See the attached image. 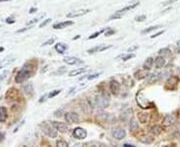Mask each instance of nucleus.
Listing matches in <instances>:
<instances>
[{
  "label": "nucleus",
  "mask_w": 180,
  "mask_h": 147,
  "mask_svg": "<svg viewBox=\"0 0 180 147\" xmlns=\"http://www.w3.org/2000/svg\"><path fill=\"white\" fill-rule=\"evenodd\" d=\"M175 122H176V118H175V116L172 114L166 115L165 118L163 119V125H164V126H172Z\"/></svg>",
  "instance_id": "9b49d317"
},
{
  "label": "nucleus",
  "mask_w": 180,
  "mask_h": 147,
  "mask_svg": "<svg viewBox=\"0 0 180 147\" xmlns=\"http://www.w3.org/2000/svg\"><path fill=\"white\" fill-rule=\"evenodd\" d=\"M115 33V31L114 30H111V29H108V31H106L105 32V36L106 37H109V36H111V35H113Z\"/></svg>",
  "instance_id": "79ce46f5"
},
{
  "label": "nucleus",
  "mask_w": 180,
  "mask_h": 147,
  "mask_svg": "<svg viewBox=\"0 0 180 147\" xmlns=\"http://www.w3.org/2000/svg\"><path fill=\"white\" fill-rule=\"evenodd\" d=\"M163 33H164V30H161V31H159V32H158V33H156V34L152 35V36H151V38H152V39H153V38H156V37H158V36H159V35L163 34Z\"/></svg>",
  "instance_id": "c03bdc74"
},
{
  "label": "nucleus",
  "mask_w": 180,
  "mask_h": 147,
  "mask_svg": "<svg viewBox=\"0 0 180 147\" xmlns=\"http://www.w3.org/2000/svg\"><path fill=\"white\" fill-rule=\"evenodd\" d=\"M56 145L60 147H68V143L65 140H58V141H56Z\"/></svg>",
  "instance_id": "473e14b6"
},
{
  "label": "nucleus",
  "mask_w": 180,
  "mask_h": 147,
  "mask_svg": "<svg viewBox=\"0 0 180 147\" xmlns=\"http://www.w3.org/2000/svg\"><path fill=\"white\" fill-rule=\"evenodd\" d=\"M14 61H15V59H9V58H6V59H3V60L0 62V69L1 68H4V67L8 66V65H10L11 63H13Z\"/></svg>",
  "instance_id": "b1692460"
},
{
  "label": "nucleus",
  "mask_w": 180,
  "mask_h": 147,
  "mask_svg": "<svg viewBox=\"0 0 180 147\" xmlns=\"http://www.w3.org/2000/svg\"><path fill=\"white\" fill-rule=\"evenodd\" d=\"M145 19H146V15H139L135 17V21L136 22H143Z\"/></svg>",
  "instance_id": "e433bc0d"
},
{
  "label": "nucleus",
  "mask_w": 180,
  "mask_h": 147,
  "mask_svg": "<svg viewBox=\"0 0 180 147\" xmlns=\"http://www.w3.org/2000/svg\"><path fill=\"white\" fill-rule=\"evenodd\" d=\"M46 96H46V94H44V96H41V98H40V100H39V102H45Z\"/></svg>",
  "instance_id": "09e8293b"
},
{
  "label": "nucleus",
  "mask_w": 180,
  "mask_h": 147,
  "mask_svg": "<svg viewBox=\"0 0 180 147\" xmlns=\"http://www.w3.org/2000/svg\"><path fill=\"white\" fill-rule=\"evenodd\" d=\"M138 5H139V2H133V3H131L130 5H128V6H126V7H124V8H122V9L116 11V13H118V14H120V15L123 16L125 13H127V12L130 11V10L134 9V8L137 7Z\"/></svg>",
  "instance_id": "9d476101"
},
{
  "label": "nucleus",
  "mask_w": 180,
  "mask_h": 147,
  "mask_svg": "<svg viewBox=\"0 0 180 147\" xmlns=\"http://www.w3.org/2000/svg\"><path fill=\"white\" fill-rule=\"evenodd\" d=\"M23 91H24V94H26L27 96H32L33 92H34V89H33V85L31 83L26 84V86L23 87Z\"/></svg>",
  "instance_id": "dca6fc26"
},
{
  "label": "nucleus",
  "mask_w": 180,
  "mask_h": 147,
  "mask_svg": "<svg viewBox=\"0 0 180 147\" xmlns=\"http://www.w3.org/2000/svg\"><path fill=\"white\" fill-rule=\"evenodd\" d=\"M63 62L66 63L67 65H81L83 64V61L76 57H65L63 59Z\"/></svg>",
  "instance_id": "1a4fd4ad"
},
{
  "label": "nucleus",
  "mask_w": 180,
  "mask_h": 147,
  "mask_svg": "<svg viewBox=\"0 0 180 147\" xmlns=\"http://www.w3.org/2000/svg\"><path fill=\"white\" fill-rule=\"evenodd\" d=\"M178 81H179V80H178V78H177V77H171L170 79L167 81V85L170 86V89H173V88L176 87Z\"/></svg>",
  "instance_id": "5701e85b"
},
{
  "label": "nucleus",
  "mask_w": 180,
  "mask_h": 147,
  "mask_svg": "<svg viewBox=\"0 0 180 147\" xmlns=\"http://www.w3.org/2000/svg\"><path fill=\"white\" fill-rule=\"evenodd\" d=\"M178 1V0H167V1H165L164 3H163V5L164 6H167V5H170V4H173L174 2Z\"/></svg>",
  "instance_id": "37998d69"
},
{
  "label": "nucleus",
  "mask_w": 180,
  "mask_h": 147,
  "mask_svg": "<svg viewBox=\"0 0 180 147\" xmlns=\"http://www.w3.org/2000/svg\"><path fill=\"white\" fill-rule=\"evenodd\" d=\"M169 53H170V52H169V50L165 48V49H161L160 50V52H159V55H160V56H165V55H169Z\"/></svg>",
  "instance_id": "4c0bfd02"
},
{
  "label": "nucleus",
  "mask_w": 180,
  "mask_h": 147,
  "mask_svg": "<svg viewBox=\"0 0 180 147\" xmlns=\"http://www.w3.org/2000/svg\"><path fill=\"white\" fill-rule=\"evenodd\" d=\"M129 129H130L131 132H135L139 129V125H138V122L135 120V119H132L129 123Z\"/></svg>",
  "instance_id": "4be33fe9"
},
{
  "label": "nucleus",
  "mask_w": 180,
  "mask_h": 147,
  "mask_svg": "<svg viewBox=\"0 0 180 147\" xmlns=\"http://www.w3.org/2000/svg\"><path fill=\"white\" fill-rule=\"evenodd\" d=\"M151 133L154 134V135H159V134L161 133V131H162V127L160 126V125H154L153 127H151Z\"/></svg>",
  "instance_id": "a878e982"
},
{
  "label": "nucleus",
  "mask_w": 180,
  "mask_h": 147,
  "mask_svg": "<svg viewBox=\"0 0 180 147\" xmlns=\"http://www.w3.org/2000/svg\"><path fill=\"white\" fill-rule=\"evenodd\" d=\"M134 57H135L134 54H127V55H120L119 57H117V58H122L123 61H128L130 59L134 58Z\"/></svg>",
  "instance_id": "c756f323"
},
{
  "label": "nucleus",
  "mask_w": 180,
  "mask_h": 147,
  "mask_svg": "<svg viewBox=\"0 0 180 147\" xmlns=\"http://www.w3.org/2000/svg\"><path fill=\"white\" fill-rule=\"evenodd\" d=\"M177 48H178V51H179V53H180V40L178 42H177Z\"/></svg>",
  "instance_id": "5fc2aeb1"
},
{
  "label": "nucleus",
  "mask_w": 180,
  "mask_h": 147,
  "mask_svg": "<svg viewBox=\"0 0 180 147\" xmlns=\"http://www.w3.org/2000/svg\"><path fill=\"white\" fill-rule=\"evenodd\" d=\"M54 41H55V38H51V39L47 40V41L45 42V43L42 44V46H48V45H51V44L54 43Z\"/></svg>",
  "instance_id": "ea45409f"
},
{
  "label": "nucleus",
  "mask_w": 180,
  "mask_h": 147,
  "mask_svg": "<svg viewBox=\"0 0 180 147\" xmlns=\"http://www.w3.org/2000/svg\"><path fill=\"white\" fill-rule=\"evenodd\" d=\"M8 73H9V72H8V71H5V72L3 73V76H1V80H3L4 78H5L6 76H7V74H8Z\"/></svg>",
  "instance_id": "8fccbe9b"
},
{
  "label": "nucleus",
  "mask_w": 180,
  "mask_h": 147,
  "mask_svg": "<svg viewBox=\"0 0 180 147\" xmlns=\"http://www.w3.org/2000/svg\"><path fill=\"white\" fill-rule=\"evenodd\" d=\"M130 111H131V110H128L127 111H124L123 113H121V116H120L121 120H124V121H125V120H127V117L129 116L128 113L130 112Z\"/></svg>",
  "instance_id": "72a5a7b5"
},
{
  "label": "nucleus",
  "mask_w": 180,
  "mask_h": 147,
  "mask_svg": "<svg viewBox=\"0 0 180 147\" xmlns=\"http://www.w3.org/2000/svg\"><path fill=\"white\" fill-rule=\"evenodd\" d=\"M37 11V8L34 7V8H31L30 10H29V14H32V13H35V12Z\"/></svg>",
  "instance_id": "49530a36"
},
{
  "label": "nucleus",
  "mask_w": 180,
  "mask_h": 147,
  "mask_svg": "<svg viewBox=\"0 0 180 147\" xmlns=\"http://www.w3.org/2000/svg\"><path fill=\"white\" fill-rule=\"evenodd\" d=\"M138 119L141 123H146L149 119V113L147 112H138Z\"/></svg>",
  "instance_id": "6ab92c4d"
},
{
  "label": "nucleus",
  "mask_w": 180,
  "mask_h": 147,
  "mask_svg": "<svg viewBox=\"0 0 180 147\" xmlns=\"http://www.w3.org/2000/svg\"><path fill=\"white\" fill-rule=\"evenodd\" d=\"M52 126L56 130L60 132H67L68 131V125L64 122H59V121H53L52 122Z\"/></svg>",
  "instance_id": "6e6552de"
},
{
  "label": "nucleus",
  "mask_w": 180,
  "mask_h": 147,
  "mask_svg": "<svg viewBox=\"0 0 180 147\" xmlns=\"http://www.w3.org/2000/svg\"><path fill=\"white\" fill-rule=\"evenodd\" d=\"M153 62H154V60H153V58H148V59H146L145 60V62H144V64H143V69L145 71H149V70H151L152 69V66H153Z\"/></svg>",
  "instance_id": "a211bd4d"
},
{
  "label": "nucleus",
  "mask_w": 180,
  "mask_h": 147,
  "mask_svg": "<svg viewBox=\"0 0 180 147\" xmlns=\"http://www.w3.org/2000/svg\"><path fill=\"white\" fill-rule=\"evenodd\" d=\"M109 48H111V46H110V45H108V46H106V45H99V46H96V47H94V48H92V49L88 50L87 52H88L89 54H93V53H97V52L105 51V50L109 49Z\"/></svg>",
  "instance_id": "ddd939ff"
},
{
  "label": "nucleus",
  "mask_w": 180,
  "mask_h": 147,
  "mask_svg": "<svg viewBox=\"0 0 180 147\" xmlns=\"http://www.w3.org/2000/svg\"><path fill=\"white\" fill-rule=\"evenodd\" d=\"M4 51V48L3 47H0V53H1V52H3Z\"/></svg>",
  "instance_id": "4d7b16f0"
},
{
  "label": "nucleus",
  "mask_w": 180,
  "mask_h": 147,
  "mask_svg": "<svg viewBox=\"0 0 180 147\" xmlns=\"http://www.w3.org/2000/svg\"><path fill=\"white\" fill-rule=\"evenodd\" d=\"M34 70H35L34 66H32L30 63L25 64L24 66H23V68L17 73V75H16L15 82L17 84H21V83H23V82L27 81V80L33 75Z\"/></svg>",
  "instance_id": "f257e3e1"
},
{
  "label": "nucleus",
  "mask_w": 180,
  "mask_h": 147,
  "mask_svg": "<svg viewBox=\"0 0 180 147\" xmlns=\"http://www.w3.org/2000/svg\"><path fill=\"white\" fill-rule=\"evenodd\" d=\"M112 135L115 139L121 140V139H123V138H125V136H126V131L123 128H115V129H113V131H112Z\"/></svg>",
  "instance_id": "0eeeda50"
},
{
  "label": "nucleus",
  "mask_w": 180,
  "mask_h": 147,
  "mask_svg": "<svg viewBox=\"0 0 180 147\" xmlns=\"http://www.w3.org/2000/svg\"><path fill=\"white\" fill-rule=\"evenodd\" d=\"M146 76H147V74L144 72V71H138V72L135 73L134 77L137 80H142V79H144V78H146Z\"/></svg>",
  "instance_id": "cd10ccee"
},
{
  "label": "nucleus",
  "mask_w": 180,
  "mask_h": 147,
  "mask_svg": "<svg viewBox=\"0 0 180 147\" xmlns=\"http://www.w3.org/2000/svg\"><path fill=\"white\" fill-rule=\"evenodd\" d=\"M45 16V14L44 13H42V14H40V15L38 16V17H36V18H34L33 20H30L29 22H27V26H30V25H33V24H35V23H37L39 20H40L42 17H44Z\"/></svg>",
  "instance_id": "c85d7f7f"
},
{
  "label": "nucleus",
  "mask_w": 180,
  "mask_h": 147,
  "mask_svg": "<svg viewBox=\"0 0 180 147\" xmlns=\"http://www.w3.org/2000/svg\"><path fill=\"white\" fill-rule=\"evenodd\" d=\"M165 64H166V60L164 59V57L160 56V55H159L157 58L155 59V61H154V65H155L156 69L163 68V67L165 66Z\"/></svg>",
  "instance_id": "4468645a"
},
{
  "label": "nucleus",
  "mask_w": 180,
  "mask_h": 147,
  "mask_svg": "<svg viewBox=\"0 0 180 147\" xmlns=\"http://www.w3.org/2000/svg\"><path fill=\"white\" fill-rule=\"evenodd\" d=\"M10 19H11V18H7V19H6V23H11V24H12V23L15 22L14 20H10Z\"/></svg>",
  "instance_id": "3c124183"
},
{
  "label": "nucleus",
  "mask_w": 180,
  "mask_h": 147,
  "mask_svg": "<svg viewBox=\"0 0 180 147\" xmlns=\"http://www.w3.org/2000/svg\"><path fill=\"white\" fill-rule=\"evenodd\" d=\"M123 146H124V147H134V145H133V144H128V143H125Z\"/></svg>",
  "instance_id": "603ef678"
},
{
  "label": "nucleus",
  "mask_w": 180,
  "mask_h": 147,
  "mask_svg": "<svg viewBox=\"0 0 180 147\" xmlns=\"http://www.w3.org/2000/svg\"><path fill=\"white\" fill-rule=\"evenodd\" d=\"M90 10L89 9H81V10H76V11H72L69 12V13L66 14V17L67 18H75V17H80V16H83L85 14L89 13Z\"/></svg>",
  "instance_id": "423d86ee"
},
{
  "label": "nucleus",
  "mask_w": 180,
  "mask_h": 147,
  "mask_svg": "<svg viewBox=\"0 0 180 147\" xmlns=\"http://www.w3.org/2000/svg\"><path fill=\"white\" fill-rule=\"evenodd\" d=\"M65 119L69 123H79V115L76 112H67L65 113Z\"/></svg>",
  "instance_id": "39448f33"
},
{
  "label": "nucleus",
  "mask_w": 180,
  "mask_h": 147,
  "mask_svg": "<svg viewBox=\"0 0 180 147\" xmlns=\"http://www.w3.org/2000/svg\"><path fill=\"white\" fill-rule=\"evenodd\" d=\"M109 88L112 94H114V96H116V94H119V91H120V84L117 81H111L110 82Z\"/></svg>",
  "instance_id": "f8f14e48"
},
{
  "label": "nucleus",
  "mask_w": 180,
  "mask_h": 147,
  "mask_svg": "<svg viewBox=\"0 0 180 147\" xmlns=\"http://www.w3.org/2000/svg\"><path fill=\"white\" fill-rule=\"evenodd\" d=\"M43 132L50 138H55L57 136V130L54 128L53 126H49V125L43 124L42 125Z\"/></svg>",
  "instance_id": "7ed1b4c3"
},
{
  "label": "nucleus",
  "mask_w": 180,
  "mask_h": 147,
  "mask_svg": "<svg viewBox=\"0 0 180 147\" xmlns=\"http://www.w3.org/2000/svg\"><path fill=\"white\" fill-rule=\"evenodd\" d=\"M7 110L4 106H0V122H4L7 119Z\"/></svg>",
  "instance_id": "aec40b11"
},
{
  "label": "nucleus",
  "mask_w": 180,
  "mask_h": 147,
  "mask_svg": "<svg viewBox=\"0 0 180 147\" xmlns=\"http://www.w3.org/2000/svg\"><path fill=\"white\" fill-rule=\"evenodd\" d=\"M144 138H145V139H141V142H143V143H145V144L152 143L154 140V138H152L151 136H146V137H144Z\"/></svg>",
  "instance_id": "7c9ffc66"
},
{
  "label": "nucleus",
  "mask_w": 180,
  "mask_h": 147,
  "mask_svg": "<svg viewBox=\"0 0 180 147\" xmlns=\"http://www.w3.org/2000/svg\"><path fill=\"white\" fill-rule=\"evenodd\" d=\"M109 104V96L107 94H102L95 98V106L98 110H103Z\"/></svg>",
  "instance_id": "f03ea898"
},
{
  "label": "nucleus",
  "mask_w": 180,
  "mask_h": 147,
  "mask_svg": "<svg viewBox=\"0 0 180 147\" xmlns=\"http://www.w3.org/2000/svg\"><path fill=\"white\" fill-rule=\"evenodd\" d=\"M50 22H51V19H50V18H48V19H45V20L43 21V22L41 23L40 25H39V27H40V28H43V27H45V26H46V25H47V24H49Z\"/></svg>",
  "instance_id": "58836bf2"
},
{
  "label": "nucleus",
  "mask_w": 180,
  "mask_h": 147,
  "mask_svg": "<svg viewBox=\"0 0 180 147\" xmlns=\"http://www.w3.org/2000/svg\"><path fill=\"white\" fill-rule=\"evenodd\" d=\"M160 25H156V26H150V27H148V28H146V29H144L143 31H142V34H148V33H150V32H152V31H155V30H157V29L160 28Z\"/></svg>",
  "instance_id": "bb28decb"
},
{
  "label": "nucleus",
  "mask_w": 180,
  "mask_h": 147,
  "mask_svg": "<svg viewBox=\"0 0 180 147\" xmlns=\"http://www.w3.org/2000/svg\"><path fill=\"white\" fill-rule=\"evenodd\" d=\"M74 22L73 21H64V22H60V23H56V24L53 25V29L57 30V29H63L66 28V27L70 26V25H73Z\"/></svg>",
  "instance_id": "2eb2a0df"
},
{
  "label": "nucleus",
  "mask_w": 180,
  "mask_h": 147,
  "mask_svg": "<svg viewBox=\"0 0 180 147\" xmlns=\"http://www.w3.org/2000/svg\"><path fill=\"white\" fill-rule=\"evenodd\" d=\"M60 92H61V90H54V91H52L49 94H48V98H54V96H57V94H59Z\"/></svg>",
  "instance_id": "2f4dec72"
},
{
  "label": "nucleus",
  "mask_w": 180,
  "mask_h": 147,
  "mask_svg": "<svg viewBox=\"0 0 180 147\" xmlns=\"http://www.w3.org/2000/svg\"><path fill=\"white\" fill-rule=\"evenodd\" d=\"M33 27V25H30V26H27V27H25V28H23V29H20V30H18L17 31V33H22V32H25V31H27V30H29V29H31Z\"/></svg>",
  "instance_id": "a19ab883"
},
{
  "label": "nucleus",
  "mask_w": 180,
  "mask_h": 147,
  "mask_svg": "<svg viewBox=\"0 0 180 147\" xmlns=\"http://www.w3.org/2000/svg\"><path fill=\"white\" fill-rule=\"evenodd\" d=\"M136 49H138V47H137V46H133V47L129 48V49H128V52H129V53H130V52L134 51V50H136Z\"/></svg>",
  "instance_id": "de8ad7c7"
},
{
  "label": "nucleus",
  "mask_w": 180,
  "mask_h": 147,
  "mask_svg": "<svg viewBox=\"0 0 180 147\" xmlns=\"http://www.w3.org/2000/svg\"><path fill=\"white\" fill-rule=\"evenodd\" d=\"M100 75H101V73H95V74H92V75L87 76V79H88L89 81H91V80H94V79H96V78H98Z\"/></svg>",
  "instance_id": "c9c22d12"
},
{
  "label": "nucleus",
  "mask_w": 180,
  "mask_h": 147,
  "mask_svg": "<svg viewBox=\"0 0 180 147\" xmlns=\"http://www.w3.org/2000/svg\"><path fill=\"white\" fill-rule=\"evenodd\" d=\"M86 71H87V67H84V68H80V69H77V70L71 71L68 76L69 77H75V76H77V75H81V74L86 72Z\"/></svg>",
  "instance_id": "412c9836"
},
{
  "label": "nucleus",
  "mask_w": 180,
  "mask_h": 147,
  "mask_svg": "<svg viewBox=\"0 0 180 147\" xmlns=\"http://www.w3.org/2000/svg\"><path fill=\"white\" fill-rule=\"evenodd\" d=\"M159 80V74H151V75L149 76V78H148V84H154L156 83Z\"/></svg>",
  "instance_id": "393cba45"
},
{
  "label": "nucleus",
  "mask_w": 180,
  "mask_h": 147,
  "mask_svg": "<svg viewBox=\"0 0 180 147\" xmlns=\"http://www.w3.org/2000/svg\"><path fill=\"white\" fill-rule=\"evenodd\" d=\"M103 32H104V30H100V31H98V32H95L94 34L90 35V36L88 37V39L90 40V39H94V38H97L100 34H102Z\"/></svg>",
  "instance_id": "f704fd0d"
},
{
  "label": "nucleus",
  "mask_w": 180,
  "mask_h": 147,
  "mask_svg": "<svg viewBox=\"0 0 180 147\" xmlns=\"http://www.w3.org/2000/svg\"><path fill=\"white\" fill-rule=\"evenodd\" d=\"M23 123H24V120H22L21 122H20V124H19V125H17V126H16V128L13 130V132H14V133H15V132H17V131H18V129H19L20 127L22 126V125H23Z\"/></svg>",
  "instance_id": "a18cd8bd"
},
{
  "label": "nucleus",
  "mask_w": 180,
  "mask_h": 147,
  "mask_svg": "<svg viewBox=\"0 0 180 147\" xmlns=\"http://www.w3.org/2000/svg\"><path fill=\"white\" fill-rule=\"evenodd\" d=\"M8 1H11V0H0V2H8Z\"/></svg>",
  "instance_id": "6e6d98bb"
},
{
  "label": "nucleus",
  "mask_w": 180,
  "mask_h": 147,
  "mask_svg": "<svg viewBox=\"0 0 180 147\" xmlns=\"http://www.w3.org/2000/svg\"><path fill=\"white\" fill-rule=\"evenodd\" d=\"M3 138H4V134H2L1 132H0V141L3 140Z\"/></svg>",
  "instance_id": "864d4df0"
},
{
  "label": "nucleus",
  "mask_w": 180,
  "mask_h": 147,
  "mask_svg": "<svg viewBox=\"0 0 180 147\" xmlns=\"http://www.w3.org/2000/svg\"><path fill=\"white\" fill-rule=\"evenodd\" d=\"M73 136L77 139H84L87 136V131L82 127H76L73 130Z\"/></svg>",
  "instance_id": "20e7f679"
},
{
  "label": "nucleus",
  "mask_w": 180,
  "mask_h": 147,
  "mask_svg": "<svg viewBox=\"0 0 180 147\" xmlns=\"http://www.w3.org/2000/svg\"><path fill=\"white\" fill-rule=\"evenodd\" d=\"M68 46L65 45L64 43H57L55 45V50L57 53L59 54H64L66 52V50H67Z\"/></svg>",
  "instance_id": "f3484780"
}]
</instances>
